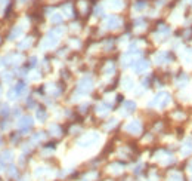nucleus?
<instances>
[{
    "mask_svg": "<svg viewBox=\"0 0 192 181\" xmlns=\"http://www.w3.org/2000/svg\"><path fill=\"white\" fill-rule=\"evenodd\" d=\"M90 89H92V79L90 77H83L80 80V83H79L77 91L81 92V94H87V92H90Z\"/></svg>",
    "mask_w": 192,
    "mask_h": 181,
    "instance_id": "obj_2",
    "label": "nucleus"
},
{
    "mask_svg": "<svg viewBox=\"0 0 192 181\" xmlns=\"http://www.w3.org/2000/svg\"><path fill=\"white\" fill-rule=\"evenodd\" d=\"M58 43V39H56V36L53 37V36H47L46 39H44V42H43V46L44 48H52V46H55Z\"/></svg>",
    "mask_w": 192,
    "mask_h": 181,
    "instance_id": "obj_7",
    "label": "nucleus"
},
{
    "mask_svg": "<svg viewBox=\"0 0 192 181\" xmlns=\"http://www.w3.org/2000/svg\"><path fill=\"white\" fill-rule=\"evenodd\" d=\"M111 71H114V66H112V64H109V66H107V68H104L105 74H109Z\"/></svg>",
    "mask_w": 192,
    "mask_h": 181,
    "instance_id": "obj_15",
    "label": "nucleus"
},
{
    "mask_svg": "<svg viewBox=\"0 0 192 181\" xmlns=\"http://www.w3.org/2000/svg\"><path fill=\"white\" fill-rule=\"evenodd\" d=\"M21 31H22L21 28H15L14 31H12V34H10V39H14L15 36H19V34H21Z\"/></svg>",
    "mask_w": 192,
    "mask_h": 181,
    "instance_id": "obj_16",
    "label": "nucleus"
},
{
    "mask_svg": "<svg viewBox=\"0 0 192 181\" xmlns=\"http://www.w3.org/2000/svg\"><path fill=\"white\" fill-rule=\"evenodd\" d=\"M12 160H14V154H12L10 150H6V151H3L0 154V163L6 165V163H10Z\"/></svg>",
    "mask_w": 192,
    "mask_h": 181,
    "instance_id": "obj_6",
    "label": "nucleus"
},
{
    "mask_svg": "<svg viewBox=\"0 0 192 181\" xmlns=\"http://www.w3.org/2000/svg\"><path fill=\"white\" fill-rule=\"evenodd\" d=\"M46 117H47V114H46V111H44V108H40V110H37V119L38 120H46Z\"/></svg>",
    "mask_w": 192,
    "mask_h": 181,
    "instance_id": "obj_11",
    "label": "nucleus"
},
{
    "mask_svg": "<svg viewBox=\"0 0 192 181\" xmlns=\"http://www.w3.org/2000/svg\"><path fill=\"white\" fill-rule=\"evenodd\" d=\"M61 19H62V18L58 17V15H53V17H52V21H53V22H61Z\"/></svg>",
    "mask_w": 192,
    "mask_h": 181,
    "instance_id": "obj_18",
    "label": "nucleus"
},
{
    "mask_svg": "<svg viewBox=\"0 0 192 181\" xmlns=\"http://www.w3.org/2000/svg\"><path fill=\"white\" fill-rule=\"evenodd\" d=\"M120 25V19L117 18V17H111L109 19H108V28H117Z\"/></svg>",
    "mask_w": 192,
    "mask_h": 181,
    "instance_id": "obj_9",
    "label": "nucleus"
},
{
    "mask_svg": "<svg viewBox=\"0 0 192 181\" xmlns=\"http://www.w3.org/2000/svg\"><path fill=\"white\" fill-rule=\"evenodd\" d=\"M24 89H25V85H24L22 82H19V83H18V85L15 86V92H16V95H18V94H21Z\"/></svg>",
    "mask_w": 192,
    "mask_h": 181,
    "instance_id": "obj_13",
    "label": "nucleus"
},
{
    "mask_svg": "<svg viewBox=\"0 0 192 181\" xmlns=\"http://www.w3.org/2000/svg\"><path fill=\"white\" fill-rule=\"evenodd\" d=\"M126 129H127L129 132L137 134V132H140V129H142V125H140V122H139V120H133V122H130L129 125L126 126Z\"/></svg>",
    "mask_w": 192,
    "mask_h": 181,
    "instance_id": "obj_5",
    "label": "nucleus"
},
{
    "mask_svg": "<svg viewBox=\"0 0 192 181\" xmlns=\"http://www.w3.org/2000/svg\"><path fill=\"white\" fill-rule=\"evenodd\" d=\"M124 108H127V111L129 113H132V111H135V108H136V104L133 101H126L124 102Z\"/></svg>",
    "mask_w": 192,
    "mask_h": 181,
    "instance_id": "obj_10",
    "label": "nucleus"
},
{
    "mask_svg": "<svg viewBox=\"0 0 192 181\" xmlns=\"http://www.w3.org/2000/svg\"><path fill=\"white\" fill-rule=\"evenodd\" d=\"M191 151H192V141L189 140V141H186V149H183L182 153H183V154H189Z\"/></svg>",
    "mask_w": 192,
    "mask_h": 181,
    "instance_id": "obj_12",
    "label": "nucleus"
},
{
    "mask_svg": "<svg viewBox=\"0 0 192 181\" xmlns=\"http://www.w3.org/2000/svg\"><path fill=\"white\" fill-rule=\"evenodd\" d=\"M30 43H31V40H30V39H27V40H25L24 43L19 45V49H22V48H25V46H30Z\"/></svg>",
    "mask_w": 192,
    "mask_h": 181,
    "instance_id": "obj_17",
    "label": "nucleus"
},
{
    "mask_svg": "<svg viewBox=\"0 0 192 181\" xmlns=\"http://www.w3.org/2000/svg\"><path fill=\"white\" fill-rule=\"evenodd\" d=\"M169 102H170V94L161 92V94H158L155 98H154V101L151 102V104H158V107H165Z\"/></svg>",
    "mask_w": 192,
    "mask_h": 181,
    "instance_id": "obj_1",
    "label": "nucleus"
},
{
    "mask_svg": "<svg viewBox=\"0 0 192 181\" xmlns=\"http://www.w3.org/2000/svg\"><path fill=\"white\" fill-rule=\"evenodd\" d=\"M169 59H172V55L169 52H161L157 55V62L163 64V62H169Z\"/></svg>",
    "mask_w": 192,
    "mask_h": 181,
    "instance_id": "obj_8",
    "label": "nucleus"
},
{
    "mask_svg": "<svg viewBox=\"0 0 192 181\" xmlns=\"http://www.w3.org/2000/svg\"><path fill=\"white\" fill-rule=\"evenodd\" d=\"M33 126V119L31 117H28V116H24V117L18 122V128L21 129L22 132H25V131H28V129Z\"/></svg>",
    "mask_w": 192,
    "mask_h": 181,
    "instance_id": "obj_3",
    "label": "nucleus"
},
{
    "mask_svg": "<svg viewBox=\"0 0 192 181\" xmlns=\"http://www.w3.org/2000/svg\"><path fill=\"white\" fill-rule=\"evenodd\" d=\"M170 181H182V175L177 174V172H174L173 175H170Z\"/></svg>",
    "mask_w": 192,
    "mask_h": 181,
    "instance_id": "obj_14",
    "label": "nucleus"
},
{
    "mask_svg": "<svg viewBox=\"0 0 192 181\" xmlns=\"http://www.w3.org/2000/svg\"><path fill=\"white\" fill-rule=\"evenodd\" d=\"M188 168H189V171H192V160L189 162V166H188Z\"/></svg>",
    "mask_w": 192,
    "mask_h": 181,
    "instance_id": "obj_19",
    "label": "nucleus"
},
{
    "mask_svg": "<svg viewBox=\"0 0 192 181\" xmlns=\"http://www.w3.org/2000/svg\"><path fill=\"white\" fill-rule=\"evenodd\" d=\"M191 181H192V180H191Z\"/></svg>",
    "mask_w": 192,
    "mask_h": 181,
    "instance_id": "obj_20",
    "label": "nucleus"
},
{
    "mask_svg": "<svg viewBox=\"0 0 192 181\" xmlns=\"http://www.w3.org/2000/svg\"><path fill=\"white\" fill-rule=\"evenodd\" d=\"M148 67H149V62H148L146 59L135 61V66H133V68H135V71H136V73H142V71H145Z\"/></svg>",
    "mask_w": 192,
    "mask_h": 181,
    "instance_id": "obj_4",
    "label": "nucleus"
}]
</instances>
